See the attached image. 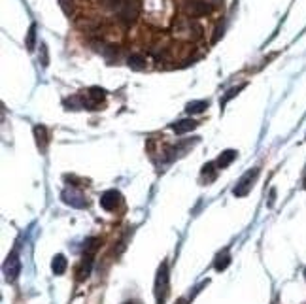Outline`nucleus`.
<instances>
[{"instance_id": "nucleus-1", "label": "nucleus", "mask_w": 306, "mask_h": 304, "mask_svg": "<svg viewBox=\"0 0 306 304\" xmlns=\"http://www.w3.org/2000/svg\"><path fill=\"white\" fill-rule=\"evenodd\" d=\"M174 36L187 40H199L202 36V27L191 17H185L174 23Z\"/></svg>"}, {"instance_id": "nucleus-2", "label": "nucleus", "mask_w": 306, "mask_h": 304, "mask_svg": "<svg viewBox=\"0 0 306 304\" xmlns=\"http://www.w3.org/2000/svg\"><path fill=\"white\" fill-rule=\"evenodd\" d=\"M138 11H140V6L136 0H123L121 8L117 10V19L121 21L125 27H131V25H134V21L138 19Z\"/></svg>"}, {"instance_id": "nucleus-3", "label": "nucleus", "mask_w": 306, "mask_h": 304, "mask_svg": "<svg viewBox=\"0 0 306 304\" xmlns=\"http://www.w3.org/2000/svg\"><path fill=\"white\" fill-rule=\"evenodd\" d=\"M166 297H168V266L163 263L155 278V301L157 304H164Z\"/></svg>"}, {"instance_id": "nucleus-4", "label": "nucleus", "mask_w": 306, "mask_h": 304, "mask_svg": "<svg viewBox=\"0 0 306 304\" xmlns=\"http://www.w3.org/2000/svg\"><path fill=\"white\" fill-rule=\"evenodd\" d=\"M183 10L187 13V17H202V15L212 13L214 6L208 4V2H202V0H187Z\"/></svg>"}, {"instance_id": "nucleus-5", "label": "nucleus", "mask_w": 306, "mask_h": 304, "mask_svg": "<svg viewBox=\"0 0 306 304\" xmlns=\"http://www.w3.org/2000/svg\"><path fill=\"white\" fill-rule=\"evenodd\" d=\"M257 174H259V168H253V170L246 172V174L238 180L236 187L232 189V195H234V197H246L249 193V189L253 187V181L257 178Z\"/></svg>"}, {"instance_id": "nucleus-6", "label": "nucleus", "mask_w": 306, "mask_h": 304, "mask_svg": "<svg viewBox=\"0 0 306 304\" xmlns=\"http://www.w3.org/2000/svg\"><path fill=\"white\" fill-rule=\"evenodd\" d=\"M104 96H106L104 89H100V87H91V89L87 91V95H81L83 108H87V110H95L96 106L104 100Z\"/></svg>"}, {"instance_id": "nucleus-7", "label": "nucleus", "mask_w": 306, "mask_h": 304, "mask_svg": "<svg viewBox=\"0 0 306 304\" xmlns=\"http://www.w3.org/2000/svg\"><path fill=\"white\" fill-rule=\"evenodd\" d=\"M21 272V261L17 253H11L8 259H6V263H4V274H6V280L8 282H15L17 280V276Z\"/></svg>"}, {"instance_id": "nucleus-8", "label": "nucleus", "mask_w": 306, "mask_h": 304, "mask_svg": "<svg viewBox=\"0 0 306 304\" xmlns=\"http://www.w3.org/2000/svg\"><path fill=\"white\" fill-rule=\"evenodd\" d=\"M61 197H63V202L68 204V206H72V208H85L87 206L85 197L76 189H65Z\"/></svg>"}, {"instance_id": "nucleus-9", "label": "nucleus", "mask_w": 306, "mask_h": 304, "mask_svg": "<svg viewBox=\"0 0 306 304\" xmlns=\"http://www.w3.org/2000/svg\"><path fill=\"white\" fill-rule=\"evenodd\" d=\"M117 204H119V193H117V191L110 189L100 197V206H102L106 212H114V210L117 208Z\"/></svg>"}, {"instance_id": "nucleus-10", "label": "nucleus", "mask_w": 306, "mask_h": 304, "mask_svg": "<svg viewBox=\"0 0 306 304\" xmlns=\"http://www.w3.org/2000/svg\"><path fill=\"white\" fill-rule=\"evenodd\" d=\"M199 123L195 121V119H180V121H176V123L170 125V129H172L176 134H185V133H191L193 129H197Z\"/></svg>"}, {"instance_id": "nucleus-11", "label": "nucleus", "mask_w": 306, "mask_h": 304, "mask_svg": "<svg viewBox=\"0 0 306 304\" xmlns=\"http://www.w3.org/2000/svg\"><path fill=\"white\" fill-rule=\"evenodd\" d=\"M34 136H36V144H38L40 152L46 153V150H48V142H49L48 129H46L44 125H36V127H34Z\"/></svg>"}, {"instance_id": "nucleus-12", "label": "nucleus", "mask_w": 306, "mask_h": 304, "mask_svg": "<svg viewBox=\"0 0 306 304\" xmlns=\"http://www.w3.org/2000/svg\"><path fill=\"white\" fill-rule=\"evenodd\" d=\"M236 155H238V153L234 152V150H225V152H223L220 157H218V161H216V166H218V168H227L230 162L236 159Z\"/></svg>"}, {"instance_id": "nucleus-13", "label": "nucleus", "mask_w": 306, "mask_h": 304, "mask_svg": "<svg viewBox=\"0 0 306 304\" xmlns=\"http://www.w3.org/2000/svg\"><path fill=\"white\" fill-rule=\"evenodd\" d=\"M68 266V261L65 259V255H55L53 257V261H51V270H53V274L55 276H63L65 274V270H67Z\"/></svg>"}, {"instance_id": "nucleus-14", "label": "nucleus", "mask_w": 306, "mask_h": 304, "mask_svg": "<svg viewBox=\"0 0 306 304\" xmlns=\"http://www.w3.org/2000/svg\"><path fill=\"white\" fill-rule=\"evenodd\" d=\"M127 65L133 70H144L146 68V55L144 53H133L127 61Z\"/></svg>"}, {"instance_id": "nucleus-15", "label": "nucleus", "mask_w": 306, "mask_h": 304, "mask_svg": "<svg viewBox=\"0 0 306 304\" xmlns=\"http://www.w3.org/2000/svg\"><path fill=\"white\" fill-rule=\"evenodd\" d=\"M206 108H208V100H193V102L187 104L185 112L187 114H202Z\"/></svg>"}, {"instance_id": "nucleus-16", "label": "nucleus", "mask_w": 306, "mask_h": 304, "mask_svg": "<svg viewBox=\"0 0 306 304\" xmlns=\"http://www.w3.org/2000/svg\"><path fill=\"white\" fill-rule=\"evenodd\" d=\"M230 263V255L227 253V251H223V255H218V259H216V263H214V266H216V270H225L227 266H229Z\"/></svg>"}, {"instance_id": "nucleus-17", "label": "nucleus", "mask_w": 306, "mask_h": 304, "mask_svg": "<svg viewBox=\"0 0 306 304\" xmlns=\"http://www.w3.org/2000/svg\"><path fill=\"white\" fill-rule=\"evenodd\" d=\"M34 46H36V23H32V25H30L29 34H27V48L32 51Z\"/></svg>"}, {"instance_id": "nucleus-18", "label": "nucleus", "mask_w": 306, "mask_h": 304, "mask_svg": "<svg viewBox=\"0 0 306 304\" xmlns=\"http://www.w3.org/2000/svg\"><path fill=\"white\" fill-rule=\"evenodd\" d=\"M121 2H123V0H98V4H100L102 8H106V10H114V11H117L121 8Z\"/></svg>"}, {"instance_id": "nucleus-19", "label": "nucleus", "mask_w": 306, "mask_h": 304, "mask_svg": "<svg viewBox=\"0 0 306 304\" xmlns=\"http://www.w3.org/2000/svg\"><path fill=\"white\" fill-rule=\"evenodd\" d=\"M98 238H87L85 240V253H93L96 247H98Z\"/></svg>"}, {"instance_id": "nucleus-20", "label": "nucleus", "mask_w": 306, "mask_h": 304, "mask_svg": "<svg viewBox=\"0 0 306 304\" xmlns=\"http://www.w3.org/2000/svg\"><path fill=\"white\" fill-rule=\"evenodd\" d=\"M214 166H216L214 162H208V164H204V166H202V176H206V174H208V181H212L214 178H216Z\"/></svg>"}, {"instance_id": "nucleus-21", "label": "nucleus", "mask_w": 306, "mask_h": 304, "mask_svg": "<svg viewBox=\"0 0 306 304\" xmlns=\"http://www.w3.org/2000/svg\"><path fill=\"white\" fill-rule=\"evenodd\" d=\"M59 2H61V8H63V11H65L67 15H70L72 10H74V2H76V0H59Z\"/></svg>"}, {"instance_id": "nucleus-22", "label": "nucleus", "mask_w": 306, "mask_h": 304, "mask_svg": "<svg viewBox=\"0 0 306 304\" xmlns=\"http://www.w3.org/2000/svg\"><path fill=\"white\" fill-rule=\"evenodd\" d=\"M242 87H244V85H238V87H236V89H230V91H229V95H225V98L221 100L220 104H221V106H225V104H227V100H229V98H232V96L236 95V93H238V91H240V89H242Z\"/></svg>"}, {"instance_id": "nucleus-23", "label": "nucleus", "mask_w": 306, "mask_h": 304, "mask_svg": "<svg viewBox=\"0 0 306 304\" xmlns=\"http://www.w3.org/2000/svg\"><path fill=\"white\" fill-rule=\"evenodd\" d=\"M223 29H225L223 23H220V25L216 27V34H214V38H212V44H216V42L220 40V36H223Z\"/></svg>"}, {"instance_id": "nucleus-24", "label": "nucleus", "mask_w": 306, "mask_h": 304, "mask_svg": "<svg viewBox=\"0 0 306 304\" xmlns=\"http://www.w3.org/2000/svg\"><path fill=\"white\" fill-rule=\"evenodd\" d=\"M40 48H42V65L48 67V49H46V44H42Z\"/></svg>"}, {"instance_id": "nucleus-25", "label": "nucleus", "mask_w": 306, "mask_h": 304, "mask_svg": "<svg viewBox=\"0 0 306 304\" xmlns=\"http://www.w3.org/2000/svg\"><path fill=\"white\" fill-rule=\"evenodd\" d=\"M212 2H214V4H218V2H220V0H212Z\"/></svg>"}, {"instance_id": "nucleus-26", "label": "nucleus", "mask_w": 306, "mask_h": 304, "mask_svg": "<svg viewBox=\"0 0 306 304\" xmlns=\"http://www.w3.org/2000/svg\"><path fill=\"white\" fill-rule=\"evenodd\" d=\"M305 187H306V174H305Z\"/></svg>"}, {"instance_id": "nucleus-27", "label": "nucleus", "mask_w": 306, "mask_h": 304, "mask_svg": "<svg viewBox=\"0 0 306 304\" xmlns=\"http://www.w3.org/2000/svg\"><path fill=\"white\" fill-rule=\"evenodd\" d=\"M305 278H306V270H305Z\"/></svg>"}]
</instances>
